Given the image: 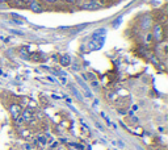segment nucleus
I'll return each instance as SVG.
<instances>
[{"label": "nucleus", "mask_w": 168, "mask_h": 150, "mask_svg": "<svg viewBox=\"0 0 168 150\" xmlns=\"http://www.w3.org/2000/svg\"><path fill=\"white\" fill-rule=\"evenodd\" d=\"M9 112H11V116L13 120H17L21 116V107L18 104H12L11 108H9Z\"/></svg>", "instance_id": "nucleus-1"}, {"label": "nucleus", "mask_w": 168, "mask_h": 150, "mask_svg": "<svg viewBox=\"0 0 168 150\" xmlns=\"http://www.w3.org/2000/svg\"><path fill=\"white\" fill-rule=\"evenodd\" d=\"M152 37H154V40L160 42L163 40V28L160 25H155L154 26V30H152Z\"/></svg>", "instance_id": "nucleus-2"}, {"label": "nucleus", "mask_w": 168, "mask_h": 150, "mask_svg": "<svg viewBox=\"0 0 168 150\" xmlns=\"http://www.w3.org/2000/svg\"><path fill=\"white\" fill-rule=\"evenodd\" d=\"M98 8H101V6L97 2H95V0H91V2H88V3H84L82 6V9H88V11H95V9H98Z\"/></svg>", "instance_id": "nucleus-3"}, {"label": "nucleus", "mask_w": 168, "mask_h": 150, "mask_svg": "<svg viewBox=\"0 0 168 150\" xmlns=\"http://www.w3.org/2000/svg\"><path fill=\"white\" fill-rule=\"evenodd\" d=\"M21 119H22V121H32L33 120V112L30 109H25V111H22L21 112Z\"/></svg>", "instance_id": "nucleus-4"}, {"label": "nucleus", "mask_w": 168, "mask_h": 150, "mask_svg": "<svg viewBox=\"0 0 168 150\" xmlns=\"http://www.w3.org/2000/svg\"><path fill=\"white\" fill-rule=\"evenodd\" d=\"M29 9L33 11V12H36V13H41L43 11L42 7L39 6V3H37L36 0H32V2H30V4H29Z\"/></svg>", "instance_id": "nucleus-5"}, {"label": "nucleus", "mask_w": 168, "mask_h": 150, "mask_svg": "<svg viewBox=\"0 0 168 150\" xmlns=\"http://www.w3.org/2000/svg\"><path fill=\"white\" fill-rule=\"evenodd\" d=\"M70 63H71V58H70V55L65 54L63 57H61V65H62V66L67 67V66H70Z\"/></svg>", "instance_id": "nucleus-6"}, {"label": "nucleus", "mask_w": 168, "mask_h": 150, "mask_svg": "<svg viewBox=\"0 0 168 150\" xmlns=\"http://www.w3.org/2000/svg\"><path fill=\"white\" fill-rule=\"evenodd\" d=\"M38 142L41 145H46V137L45 136H38Z\"/></svg>", "instance_id": "nucleus-7"}, {"label": "nucleus", "mask_w": 168, "mask_h": 150, "mask_svg": "<svg viewBox=\"0 0 168 150\" xmlns=\"http://www.w3.org/2000/svg\"><path fill=\"white\" fill-rule=\"evenodd\" d=\"M32 58H33V59H36V61H38L39 58H41V55H39L38 53H36V54H32Z\"/></svg>", "instance_id": "nucleus-8"}, {"label": "nucleus", "mask_w": 168, "mask_h": 150, "mask_svg": "<svg viewBox=\"0 0 168 150\" xmlns=\"http://www.w3.org/2000/svg\"><path fill=\"white\" fill-rule=\"evenodd\" d=\"M25 51H26L25 49H22V50H21V53H20V54H21V55H22L24 58H29V55L26 54V53H25Z\"/></svg>", "instance_id": "nucleus-9"}, {"label": "nucleus", "mask_w": 168, "mask_h": 150, "mask_svg": "<svg viewBox=\"0 0 168 150\" xmlns=\"http://www.w3.org/2000/svg\"><path fill=\"white\" fill-rule=\"evenodd\" d=\"M45 2H46V3H55L57 0H45Z\"/></svg>", "instance_id": "nucleus-10"}, {"label": "nucleus", "mask_w": 168, "mask_h": 150, "mask_svg": "<svg viewBox=\"0 0 168 150\" xmlns=\"http://www.w3.org/2000/svg\"><path fill=\"white\" fill-rule=\"evenodd\" d=\"M67 2H75V0H67Z\"/></svg>", "instance_id": "nucleus-11"}, {"label": "nucleus", "mask_w": 168, "mask_h": 150, "mask_svg": "<svg viewBox=\"0 0 168 150\" xmlns=\"http://www.w3.org/2000/svg\"><path fill=\"white\" fill-rule=\"evenodd\" d=\"M0 2H6V0H0Z\"/></svg>", "instance_id": "nucleus-12"}]
</instances>
